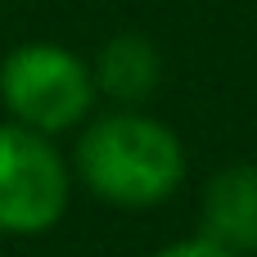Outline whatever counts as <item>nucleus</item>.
<instances>
[{"label":"nucleus","instance_id":"nucleus-1","mask_svg":"<svg viewBox=\"0 0 257 257\" xmlns=\"http://www.w3.org/2000/svg\"><path fill=\"white\" fill-rule=\"evenodd\" d=\"M68 158H72L77 185L90 199L126 212L172 203L190 176L185 140L145 108L95 113L77 131V145Z\"/></svg>","mask_w":257,"mask_h":257},{"label":"nucleus","instance_id":"nucleus-2","mask_svg":"<svg viewBox=\"0 0 257 257\" xmlns=\"http://www.w3.org/2000/svg\"><path fill=\"white\" fill-rule=\"evenodd\" d=\"M95 99L99 86L90 59L59 41H23L0 59V108L27 131L50 140L81 131L95 117Z\"/></svg>","mask_w":257,"mask_h":257},{"label":"nucleus","instance_id":"nucleus-3","mask_svg":"<svg viewBox=\"0 0 257 257\" xmlns=\"http://www.w3.org/2000/svg\"><path fill=\"white\" fill-rule=\"evenodd\" d=\"M72 158L41 131L0 122V235L41 239L72 203Z\"/></svg>","mask_w":257,"mask_h":257},{"label":"nucleus","instance_id":"nucleus-4","mask_svg":"<svg viewBox=\"0 0 257 257\" xmlns=\"http://www.w3.org/2000/svg\"><path fill=\"white\" fill-rule=\"evenodd\" d=\"M199 235L235 257H257V163H230L208 176Z\"/></svg>","mask_w":257,"mask_h":257},{"label":"nucleus","instance_id":"nucleus-5","mask_svg":"<svg viewBox=\"0 0 257 257\" xmlns=\"http://www.w3.org/2000/svg\"><path fill=\"white\" fill-rule=\"evenodd\" d=\"M99 99L113 108H145L163 86V54L145 32H113L90 59Z\"/></svg>","mask_w":257,"mask_h":257},{"label":"nucleus","instance_id":"nucleus-6","mask_svg":"<svg viewBox=\"0 0 257 257\" xmlns=\"http://www.w3.org/2000/svg\"><path fill=\"white\" fill-rule=\"evenodd\" d=\"M149 257H235V253H226L221 244H212L203 235H185V239H172V244L154 248Z\"/></svg>","mask_w":257,"mask_h":257}]
</instances>
